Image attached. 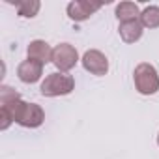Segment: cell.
<instances>
[{"mask_svg":"<svg viewBox=\"0 0 159 159\" xmlns=\"http://www.w3.org/2000/svg\"><path fill=\"white\" fill-rule=\"evenodd\" d=\"M0 109L8 111L15 124L23 125V127H28V129L39 127L45 120V112L38 103H26L21 98L13 99V101H8V103H2Z\"/></svg>","mask_w":159,"mask_h":159,"instance_id":"6da1fadb","label":"cell"},{"mask_svg":"<svg viewBox=\"0 0 159 159\" xmlns=\"http://www.w3.org/2000/svg\"><path fill=\"white\" fill-rule=\"evenodd\" d=\"M75 88V79L69 73H49L43 83L39 84V92L45 98H58V96H67Z\"/></svg>","mask_w":159,"mask_h":159,"instance_id":"7a4b0ae2","label":"cell"},{"mask_svg":"<svg viewBox=\"0 0 159 159\" xmlns=\"http://www.w3.org/2000/svg\"><path fill=\"white\" fill-rule=\"evenodd\" d=\"M133 83H135V88L139 94L142 96H152L159 90V75H157V69L148 64V62H142L135 67L133 71Z\"/></svg>","mask_w":159,"mask_h":159,"instance_id":"3957f363","label":"cell"},{"mask_svg":"<svg viewBox=\"0 0 159 159\" xmlns=\"http://www.w3.org/2000/svg\"><path fill=\"white\" fill-rule=\"evenodd\" d=\"M79 62V52L71 43H58L52 49V64L60 73L71 71Z\"/></svg>","mask_w":159,"mask_h":159,"instance_id":"277c9868","label":"cell"},{"mask_svg":"<svg viewBox=\"0 0 159 159\" xmlns=\"http://www.w3.org/2000/svg\"><path fill=\"white\" fill-rule=\"evenodd\" d=\"M101 2H92V0H75L67 4V15L75 23H83L90 19L98 10H101Z\"/></svg>","mask_w":159,"mask_h":159,"instance_id":"5b68a950","label":"cell"},{"mask_svg":"<svg viewBox=\"0 0 159 159\" xmlns=\"http://www.w3.org/2000/svg\"><path fill=\"white\" fill-rule=\"evenodd\" d=\"M81 62H83V67H84L88 73H92V75L101 77V75H107V71H109V58H107L101 51H98V49L86 51V52L83 54Z\"/></svg>","mask_w":159,"mask_h":159,"instance_id":"8992f818","label":"cell"},{"mask_svg":"<svg viewBox=\"0 0 159 159\" xmlns=\"http://www.w3.org/2000/svg\"><path fill=\"white\" fill-rule=\"evenodd\" d=\"M43 75V64L36 62V60H23L19 66H17V77H19V81L25 83V84H34L38 83L39 79Z\"/></svg>","mask_w":159,"mask_h":159,"instance_id":"52a82bcc","label":"cell"},{"mask_svg":"<svg viewBox=\"0 0 159 159\" xmlns=\"http://www.w3.org/2000/svg\"><path fill=\"white\" fill-rule=\"evenodd\" d=\"M26 54H28L30 60H36V62H39L43 66L52 62V47L47 41H43V39L30 41L28 47H26Z\"/></svg>","mask_w":159,"mask_h":159,"instance_id":"ba28073f","label":"cell"},{"mask_svg":"<svg viewBox=\"0 0 159 159\" xmlns=\"http://www.w3.org/2000/svg\"><path fill=\"white\" fill-rule=\"evenodd\" d=\"M142 32H144V26L142 23L137 19V21H127V23H120L118 26V34L122 38V41L125 43H135L142 38Z\"/></svg>","mask_w":159,"mask_h":159,"instance_id":"9c48e42d","label":"cell"},{"mask_svg":"<svg viewBox=\"0 0 159 159\" xmlns=\"http://www.w3.org/2000/svg\"><path fill=\"white\" fill-rule=\"evenodd\" d=\"M114 15L120 23H127V21H137L140 17V10L135 2H120L114 8Z\"/></svg>","mask_w":159,"mask_h":159,"instance_id":"30bf717a","label":"cell"},{"mask_svg":"<svg viewBox=\"0 0 159 159\" xmlns=\"http://www.w3.org/2000/svg\"><path fill=\"white\" fill-rule=\"evenodd\" d=\"M139 21L144 28H159V6H146L140 11Z\"/></svg>","mask_w":159,"mask_h":159,"instance_id":"8fae6325","label":"cell"},{"mask_svg":"<svg viewBox=\"0 0 159 159\" xmlns=\"http://www.w3.org/2000/svg\"><path fill=\"white\" fill-rule=\"evenodd\" d=\"M15 6H17L19 17L32 19V17L38 15L39 8H41V2H39V0H21V2H15Z\"/></svg>","mask_w":159,"mask_h":159,"instance_id":"7c38bea8","label":"cell"},{"mask_svg":"<svg viewBox=\"0 0 159 159\" xmlns=\"http://www.w3.org/2000/svg\"><path fill=\"white\" fill-rule=\"evenodd\" d=\"M21 98V94L15 90V88H11V86H8V84H2L0 86V105L2 103H8V101H13V99H19Z\"/></svg>","mask_w":159,"mask_h":159,"instance_id":"4fadbf2b","label":"cell"},{"mask_svg":"<svg viewBox=\"0 0 159 159\" xmlns=\"http://www.w3.org/2000/svg\"><path fill=\"white\" fill-rule=\"evenodd\" d=\"M0 120H2V124H0V129H8V127L11 125V122H13L11 114H10L8 111H4V109H0Z\"/></svg>","mask_w":159,"mask_h":159,"instance_id":"5bb4252c","label":"cell"},{"mask_svg":"<svg viewBox=\"0 0 159 159\" xmlns=\"http://www.w3.org/2000/svg\"><path fill=\"white\" fill-rule=\"evenodd\" d=\"M157 144H159V135H157Z\"/></svg>","mask_w":159,"mask_h":159,"instance_id":"9a60e30c","label":"cell"}]
</instances>
